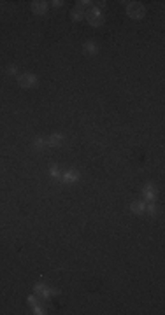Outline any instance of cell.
<instances>
[{"label":"cell","mask_w":165,"mask_h":315,"mask_svg":"<svg viewBox=\"0 0 165 315\" xmlns=\"http://www.w3.org/2000/svg\"><path fill=\"white\" fill-rule=\"evenodd\" d=\"M127 14H128L132 19H141L144 16V7L139 2H130L127 5Z\"/></svg>","instance_id":"1"},{"label":"cell","mask_w":165,"mask_h":315,"mask_svg":"<svg viewBox=\"0 0 165 315\" xmlns=\"http://www.w3.org/2000/svg\"><path fill=\"white\" fill-rule=\"evenodd\" d=\"M84 16L88 18V21H90V25H91V26H99V25H102V23H104L102 12L97 9V7H91V9H90V11H88Z\"/></svg>","instance_id":"2"},{"label":"cell","mask_w":165,"mask_h":315,"mask_svg":"<svg viewBox=\"0 0 165 315\" xmlns=\"http://www.w3.org/2000/svg\"><path fill=\"white\" fill-rule=\"evenodd\" d=\"M35 75L34 74H25V75L20 77V86L21 88H32L34 84H35Z\"/></svg>","instance_id":"3"},{"label":"cell","mask_w":165,"mask_h":315,"mask_svg":"<svg viewBox=\"0 0 165 315\" xmlns=\"http://www.w3.org/2000/svg\"><path fill=\"white\" fill-rule=\"evenodd\" d=\"M62 142H63V137H62V135H51L49 140H48V145L58 147V145H62Z\"/></svg>","instance_id":"4"},{"label":"cell","mask_w":165,"mask_h":315,"mask_svg":"<svg viewBox=\"0 0 165 315\" xmlns=\"http://www.w3.org/2000/svg\"><path fill=\"white\" fill-rule=\"evenodd\" d=\"M84 9H83V7H74V9H72V18H74V19L76 21H79V19H83V18H84Z\"/></svg>","instance_id":"5"},{"label":"cell","mask_w":165,"mask_h":315,"mask_svg":"<svg viewBox=\"0 0 165 315\" xmlns=\"http://www.w3.org/2000/svg\"><path fill=\"white\" fill-rule=\"evenodd\" d=\"M32 9L35 14H44L46 12V2H34L32 4Z\"/></svg>","instance_id":"6"},{"label":"cell","mask_w":165,"mask_h":315,"mask_svg":"<svg viewBox=\"0 0 165 315\" xmlns=\"http://www.w3.org/2000/svg\"><path fill=\"white\" fill-rule=\"evenodd\" d=\"M130 208H132V212H134V214H141V212L144 210V203L135 201V203H132V207H130Z\"/></svg>","instance_id":"7"},{"label":"cell","mask_w":165,"mask_h":315,"mask_svg":"<svg viewBox=\"0 0 165 315\" xmlns=\"http://www.w3.org/2000/svg\"><path fill=\"white\" fill-rule=\"evenodd\" d=\"M79 179V173H76V172H67V173L63 175V180H77Z\"/></svg>","instance_id":"8"},{"label":"cell","mask_w":165,"mask_h":315,"mask_svg":"<svg viewBox=\"0 0 165 315\" xmlns=\"http://www.w3.org/2000/svg\"><path fill=\"white\" fill-rule=\"evenodd\" d=\"M46 145H48V142H46V140H42V138H37L35 140V149H44Z\"/></svg>","instance_id":"9"},{"label":"cell","mask_w":165,"mask_h":315,"mask_svg":"<svg viewBox=\"0 0 165 315\" xmlns=\"http://www.w3.org/2000/svg\"><path fill=\"white\" fill-rule=\"evenodd\" d=\"M84 49H86V51H90V53H95V49H97V47H95L93 42H88L86 46H84Z\"/></svg>","instance_id":"10"},{"label":"cell","mask_w":165,"mask_h":315,"mask_svg":"<svg viewBox=\"0 0 165 315\" xmlns=\"http://www.w3.org/2000/svg\"><path fill=\"white\" fill-rule=\"evenodd\" d=\"M51 175H55V177H58V175H60V172H58V168H56V166L51 168Z\"/></svg>","instance_id":"11"},{"label":"cell","mask_w":165,"mask_h":315,"mask_svg":"<svg viewBox=\"0 0 165 315\" xmlns=\"http://www.w3.org/2000/svg\"><path fill=\"white\" fill-rule=\"evenodd\" d=\"M148 210H149L151 214H156V207H155V205H149V207H148Z\"/></svg>","instance_id":"12"},{"label":"cell","mask_w":165,"mask_h":315,"mask_svg":"<svg viewBox=\"0 0 165 315\" xmlns=\"http://www.w3.org/2000/svg\"><path fill=\"white\" fill-rule=\"evenodd\" d=\"M9 74H16V67H11V68H9Z\"/></svg>","instance_id":"13"}]
</instances>
